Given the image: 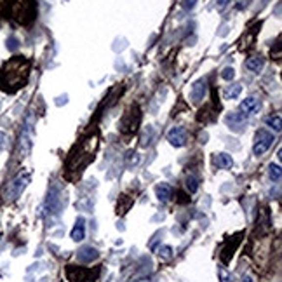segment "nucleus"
Masks as SVG:
<instances>
[{"mask_svg":"<svg viewBox=\"0 0 282 282\" xmlns=\"http://www.w3.org/2000/svg\"><path fill=\"white\" fill-rule=\"evenodd\" d=\"M98 150V134H91L89 138L82 139L66 159V176L72 178V174L80 176L82 171L94 159V153Z\"/></svg>","mask_w":282,"mask_h":282,"instance_id":"f257e3e1","label":"nucleus"},{"mask_svg":"<svg viewBox=\"0 0 282 282\" xmlns=\"http://www.w3.org/2000/svg\"><path fill=\"white\" fill-rule=\"evenodd\" d=\"M28 72H30V61L23 60V58H16L12 60L11 63L5 65V68L2 70L0 77H7V79H2L0 84H2V89L9 92H14L16 89L23 87L28 80Z\"/></svg>","mask_w":282,"mask_h":282,"instance_id":"f03ea898","label":"nucleus"},{"mask_svg":"<svg viewBox=\"0 0 282 282\" xmlns=\"http://www.w3.org/2000/svg\"><path fill=\"white\" fill-rule=\"evenodd\" d=\"M65 274L70 282H96L101 275V266H77V265H66Z\"/></svg>","mask_w":282,"mask_h":282,"instance_id":"7ed1b4c3","label":"nucleus"},{"mask_svg":"<svg viewBox=\"0 0 282 282\" xmlns=\"http://www.w3.org/2000/svg\"><path fill=\"white\" fill-rule=\"evenodd\" d=\"M139 122H141V113H139L138 107H131L129 111H126L124 119L120 120V131L126 132V134H131V132H136Z\"/></svg>","mask_w":282,"mask_h":282,"instance_id":"20e7f679","label":"nucleus"},{"mask_svg":"<svg viewBox=\"0 0 282 282\" xmlns=\"http://www.w3.org/2000/svg\"><path fill=\"white\" fill-rule=\"evenodd\" d=\"M28 181H30V173L26 174H20L18 178H14L5 188V200H14L21 195V192L26 188Z\"/></svg>","mask_w":282,"mask_h":282,"instance_id":"39448f33","label":"nucleus"},{"mask_svg":"<svg viewBox=\"0 0 282 282\" xmlns=\"http://www.w3.org/2000/svg\"><path fill=\"white\" fill-rule=\"evenodd\" d=\"M274 145V134L268 132L266 129H260L256 132V138H255V147H253V152L255 155H263L266 150H270V147Z\"/></svg>","mask_w":282,"mask_h":282,"instance_id":"423d86ee","label":"nucleus"},{"mask_svg":"<svg viewBox=\"0 0 282 282\" xmlns=\"http://www.w3.org/2000/svg\"><path fill=\"white\" fill-rule=\"evenodd\" d=\"M167 141L173 147H185L187 145V131L183 128H173L171 131L167 132Z\"/></svg>","mask_w":282,"mask_h":282,"instance_id":"0eeeda50","label":"nucleus"},{"mask_svg":"<svg viewBox=\"0 0 282 282\" xmlns=\"http://www.w3.org/2000/svg\"><path fill=\"white\" fill-rule=\"evenodd\" d=\"M98 256H100V253H98V249H94L92 246H84L79 249V253H77V260L82 263H91L94 261V260H98Z\"/></svg>","mask_w":282,"mask_h":282,"instance_id":"6e6552de","label":"nucleus"},{"mask_svg":"<svg viewBox=\"0 0 282 282\" xmlns=\"http://www.w3.org/2000/svg\"><path fill=\"white\" fill-rule=\"evenodd\" d=\"M206 92H207V84L206 80H199V82L194 84V87H192V101L194 103H199V101H202L204 98H206Z\"/></svg>","mask_w":282,"mask_h":282,"instance_id":"1a4fd4ad","label":"nucleus"},{"mask_svg":"<svg viewBox=\"0 0 282 282\" xmlns=\"http://www.w3.org/2000/svg\"><path fill=\"white\" fill-rule=\"evenodd\" d=\"M260 108V101L256 100V98H253V96H249V98H246V100L240 103V111H242V115H253V113H256Z\"/></svg>","mask_w":282,"mask_h":282,"instance_id":"9d476101","label":"nucleus"},{"mask_svg":"<svg viewBox=\"0 0 282 282\" xmlns=\"http://www.w3.org/2000/svg\"><path fill=\"white\" fill-rule=\"evenodd\" d=\"M155 195H157V199L166 202L173 197V187L171 185H167V183H160L155 187Z\"/></svg>","mask_w":282,"mask_h":282,"instance_id":"9b49d317","label":"nucleus"},{"mask_svg":"<svg viewBox=\"0 0 282 282\" xmlns=\"http://www.w3.org/2000/svg\"><path fill=\"white\" fill-rule=\"evenodd\" d=\"M244 120H246V115H242V113H232L227 117V122L230 124L234 131H242Z\"/></svg>","mask_w":282,"mask_h":282,"instance_id":"f8f14e48","label":"nucleus"},{"mask_svg":"<svg viewBox=\"0 0 282 282\" xmlns=\"http://www.w3.org/2000/svg\"><path fill=\"white\" fill-rule=\"evenodd\" d=\"M84 223H86V219L79 218V219H77L75 228L72 230V239H73V240H77V242H79V240H82V239L86 237V225H84Z\"/></svg>","mask_w":282,"mask_h":282,"instance_id":"ddd939ff","label":"nucleus"},{"mask_svg":"<svg viewBox=\"0 0 282 282\" xmlns=\"http://www.w3.org/2000/svg\"><path fill=\"white\" fill-rule=\"evenodd\" d=\"M263 65H265V60H263L261 56H255V58H249V60L246 61V68L255 73H258L260 70H261Z\"/></svg>","mask_w":282,"mask_h":282,"instance_id":"4468645a","label":"nucleus"},{"mask_svg":"<svg viewBox=\"0 0 282 282\" xmlns=\"http://www.w3.org/2000/svg\"><path fill=\"white\" fill-rule=\"evenodd\" d=\"M215 164L219 167V169H228V167L234 166V160H232L230 155H227V153H219L218 157H215Z\"/></svg>","mask_w":282,"mask_h":282,"instance_id":"2eb2a0df","label":"nucleus"},{"mask_svg":"<svg viewBox=\"0 0 282 282\" xmlns=\"http://www.w3.org/2000/svg\"><path fill=\"white\" fill-rule=\"evenodd\" d=\"M265 124L266 126H268V128H272L274 129V131H281V115H279V113H275V115H268L265 119Z\"/></svg>","mask_w":282,"mask_h":282,"instance_id":"dca6fc26","label":"nucleus"},{"mask_svg":"<svg viewBox=\"0 0 282 282\" xmlns=\"http://www.w3.org/2000/svg\"><path fill=\"white\" fill-rule=\"evenodd\" d=\"M268 176H270L272 181H281L282 178L281 166H279V164H270V167H268Z\"/></svg>","mask_w":282,"mask_h":282,"instance_id":"f3484780","label":"nucleus"},{"mask_svg":"<svg viewBox=\"0 0 282 282\" xmlns=\"http://www.w3.org/2000/svg\"><path fill=\"white\" fill-rule=\"evenodd\" d=\"M242 92V86H239V84H235V86H232V87L227 89V98L228 100H235V98H239V94Z\"/></svg>","mask_w":282,"mask_h":282,"instance_id":"a211bd4d","label":"nucleus"},{"mask_svg":"<svg viewBox=\"0 0 282 282\" xmlns=\"http://www.w3.org/2000/svg\"><path fill=\"white\" fill-rule=\"evenodd\" d=\"M187 190L190 194H195V192L199 190V179L195 178V176H188L187 178Z\"/></svg>","mask_w":282,"mask_h":282,"instance_id":"6ab92c4d","label":"nucleus"},{"mask_svg":"<svg viewBox=\"0 0 282 282\" xmlns=\"http://www.w3.org/2000/svg\"><path fill=\"white\" fill-rule=\"evenodd\" d=\"M234 77H235V70L232 66H227L221 72V79H225V80H232Z\"/></svg>","mask_w":282,"mask_h":282,"instance_id":"aec40b11","label":"nucleus"},{"mask_svg":"<svg viewBox=\"0 0 282 282\" xmlns=\"http://www.w3.org/2000/svg\"><path fill=\"white\" fill-rule=\"evenodd\" d=\"M171 253H173V249H171V247H169V246H164V247H160V251H159L160 258H164V260L171 258Z\"/></svg>","mask_w":282,"mask_h":282,"instance_id":"412c9836","label":"nucleus"},{"mask_svg":"<svg viewBox=\"0 0 282 282\" xmlns=\"http://www.w3.org/2000/svg\"><path fill=\"white\" fill-rule=\"evenodd\" d=\"M197 4V0H183V7L187 9V11H192Z\"/></svg>","mask_w":282,"mask_h":282,"instance_id":"4be33fe9","label":"nucleus"},{"mask_svg":"<svg viewBox=\"0 0 282 282\" xmlns=\"http://www.w3.org/2000/svg\"><path fill=\"white\" fill-rule=\"evenodd\" d=\"M5 139H7V138H5L4 132H0V150H2V148L5 147Z\"/></svg>","mask_w":282,"mask_h":282,"instance_id":"5701e85b","label":"nucleus"},{"mask_svg":"<svg viewBox=\"0 0 282 282\" xmlns=\"http://www.w3.org/2000/svg\"><path fill=\"white\" fill-rule=\"evenodd\" d=\"M228 2H230V0H218V7H219V9L227 7V5H228Z\"/></svg>","mask_w":282,"mask_h":282,"instance_id":"b1692460","label":"nucleus"}]
</instances>
